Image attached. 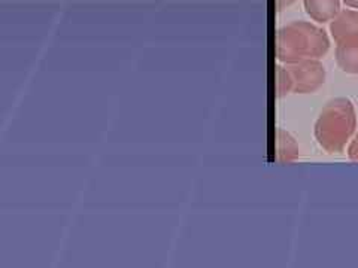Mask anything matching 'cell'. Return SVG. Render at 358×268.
I'll return each instance as SVG.
<instances>
[{
	"label": "cell",
	"mask_w": 358,
	"mask_h": 268,
	"mask_svg": "<svg viewBox=\"0 0 358 268\" xmlns=\"http://www.w3.org/2000/svg\"><path fill=\"white\" fill-rule=\"evenodd\" d=\"M330 50V39L322 29L308 21H293L278 30L276 57L293 64L309 59L324 57Z\"/></svg>",
	"instance_id": "1"
},
{
	"label": "cell",
	"mask_w": 358,
	"mask_h": 268,
	"mask_svg": "<svg viewBox=\"0 0 358 268\" xmlns=\"http://www.w3.org/2000/svg\"><path fill=\"white\" fill-rule=\"evenodd\" d=\"M357 128V114L350 98L339 97L324 106L315 122L313 134L322 149L330 154L342 152Z\"/></svg>",
	"instance_id": "2"
},
{
	"label": "cell",
	"mask_w": 358,
	"mask_h": 268,
	"mask_svg": "<svg viewBox=\"0 0 358 268\" xmlns=\"http://www.w3.org/2000/svg\"><path fill=\"white\" fill-rule=\"evenodd\" d=\"M293 77L294 94L315 93L326 82V67L317 59H309L287 66Z\"/></svg>",
	"instance_id": "3"
},
{
	"label": "cell",
	"mask_w": 358,
	"mask_h": 268,
	"mask_svg": "<svg viewBox=\"0 0 358 268\" xmlns=\"http://www.w3.org/2000/svg\"><path fill=\"white\" fill-rule=\"evenodd\" d=\"M330 31L336 43L358 36V9H345L330 22Z\"/></svg>",
	"instance_id": "4"
},
{
	"label": "cell",
	"mask_w": 358,
	"mask_h": 268,
	"mask_svg": "<svg viewBox=\"0 0 358 268\" xmlns=\"http://www.w3.org/2000/svg\"><path fill=\"white\" fill-rule=\"evenodd\" d=\"M336 63L342 72L358 75V36L338 42L336 45Z\"/></svg>",
	"instance_id": "5"
},
{
	"label": "cell",
	"mask_w": 358,
	"mask_h": 268,
	"mask_svg": "<svg viewBox=\"0 0 358 268\" xmlns=\"http://www.w3.org/2000/svg\"><path fill=\"white\" fill-rule=\"evenodd\" d=\"M306 14L317 22H329L341 13V0H303Z\"/></svg>",
	"instance_id": "6"
},
{
	"label": "cell",
	"mask_w": 358,
	"mask_h": 268,
	"mask_svg": "<svg viewBox=\"0 0 358 268\" xmlns=\"http://www.w3.org/2000/svg\"><path fill=\"white\" fill-rule=\"evenodd\" d=\"M299 156V144L291 134L282 128L276 130V161L293 163Z\"/></svg>",
	"instance_id": "7"
},
{
	"label": "cell",
	"mask_w": 358,
	"mask_h": 268,
	"mask_svg": "<svg viewBox=\"0 0 358 268\" xmlns=\"http://www.w3.org/2000/svg\"><path fill=\"white\" fill-rule=\"evenodd\" d=\"M293 93V77L288 70V67L278 66L276 67V96L279 98Z\"/></svg>",
	"instance_id": "8"
},
{
	"label": "cell",
	"mask_w": 358,
	"mask_h": 268,
	"mask_svg": "<svg viewBox=\"0 0 358 268\" xmlns=\"http://www.w3.org/2000/svg\"><path fill=\"white\" fill-rule=\"evenodd\" d=\"M348 156L352 161H358V133L354 136V139L351 140L350 147H348Z\"/></svg>",
	"instance_id": "9"
},
{
	"label": "cell",
	"mask_w": 358,
	"mask_h": 268,
	"mask_svg": "<svg viewBox=\"0 0 358 268\" xmlns=\"http://www.w3.org/2000/svg\"><path fill=\"white\" fill-rule=\"evenodd\" d=\"M294 2H296V0H276V8H278L279 13H281L282 9L291 6Z\"/></svg>",
	"instance_id": "10"
},
{
	"label": "cell",
	"mask_w": 358,
	"mask_h": 268,
	"mask_svg": "<svg viewBox=\"0 0 358 268\" xmlns=\"http://www.w3.org/2000/svg\"><path fill=\"white\" fill-rule=\"evenodd\" d=\"M343 3L351 9H358V0H343Z\"/></svg>",
	"instance_id": "11"
}]
</instances>
